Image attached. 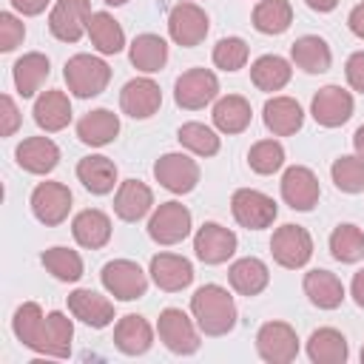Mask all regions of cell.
Masks as SVG:
<instances>
[{"label": "cell", "instance_id": "cell-24", "mask_svg": "<svg viewBox=\"0 0 364 364\" xmlns=\"http://www.w3.org/2000/svg\"><path fill=\"white\" fill-rule=\"evenodd\" d=\"M301 287H304V296L310 299V304H316L318 310H336L344 301V284L330 270L316 267V270L304 273Z\"/></svg>", "mask_w": 364, "mask_h": 364}, {"label": "cell", "instance_id": "cell-29", "mask_svg": "<svg viewBox=\"0 0 364 364\" xmlns=\"http://www.w3.org/2000/svg\"><path fill=\"white\" fill-rule=\"evenodd\" d=\"M71 233H74L77 245H82L88 250H100L111 239V219H108V213H102L97 208H85L74 216Z\"/></svg>", "mask_w": 364, "mask_h": 364}, {"label": "cell", "instance_id": "cell-18", "mask_svg": "<svg viewBox=\"0 0 364 364\" xmlns=\"http://www.w3.org/2000/svg\"><path fill=\"white\" fill-rule=\"evenodd\" d=\"M68 313L94 330H102L114 321V304L88 287H77L68 293Z\"/></svg>", "mask_w": 364, "mask_h": 364}, {"label": "cell", "instance_id": "cell-7", "mask_svg": "<svg viewBox=\"0 0 364 364\" xmlns=\"http://www.w3.org/2000/svg\"><path fill=\"white\" fill-rule=\"evenodd\" d=\"M256 350L270 364H290L299 355V336L287 321H264L256 333Z\"/></svg>", "mask_w": 364, "mask_h": 364}, {"label": "cell", "instance_id": "cell-33", "mask_svg": "<svg viewBox=\"0 0 364 364\" xmlns=\"http://www.w3.org/2000/svg\"><path fill=\"white\" fill-rule=\"evenodd\" d=\"M128 60L136 71L154 74L168 63V43L159 34H136L128 48Z\"/></svg>", "mask_w": 364, "mask_h": 364}, {"label": "cell", "instance_id": "cell-41", "mask_svg": "<svg viewBox=\"0 0 364 364\" xmlns=\"http://www.w3.org/2000/svg\"><path fill=\"white\" fill-rule=\"evenodd\" d=\"M40 262H43V267H46L54 279H60V282H77V279L82 276V259H80V253L71 250V247H63V245L48 247V250L40 256Z\"/></svg>", "mask_w": 364, "mask_h": 364}, {"label": "cell", "instance_id": "cell-37", "mask_svg": "<svg viewBox=\"0 0 364 364\" xmlns=\"http://www.w3.org/2000/svg\"><path fill=\"white\" fill-rule=\"evenodd\" d=\"M88 37L100 54H119L125 48V31L108 11H94L88 17Z\"/></svg>", "mask_w": 364, "mask_h": 364}, {"label": "cell", "instance_id": "cell-31", "mask_svg": "<svg viewBox=\"0 0 364 364\" xmlns=\"http://www.w3.org/2000/svg\"><path fill=\"white\" fill-rule=\"evenodd\" d=\"M307 355L313 364H344L350 355L347 338L333 327H318L307 338Z\"/></svg>", "mask_w": 364, "mask_h": 364}, {"label": "cell", "instance_id": "cell-13", "mask_svg": "<svg viewBox=\"0 0 364 364\" xmlns=\"http://www.w3.org/2000/svg\"><path fill=\"white\" fill-rule=\"evenodd\" d=\"M71 210V191L63 182H40L31 191V213L46 228H57L68 219Z\"/></svg>", "mask_w": 364, "mask_h": 364}, {"label": "cell", "instance_id": "cell-10", "mask_svg": "<svg viewBox=\"0 0 364 364\" xmlns=\"http://www.w3.org/2000/svg\"><path fill=\"white\" fill-rule=\"evenodd\" d=\"M91 3L88 0H57L51 14H48V31L60 43H77L88 31V17H91Z\"/></svg>", "mask_w": 364, "mask_h": 364}, {"label": "cell", "instance_id": "cell-5", "mask_svg": "<svg viewBox=\"0 0 364 364\" xmlns=\"http://www.w3.org/2000/svg\"><path fill=\"white\" fill-rule=\"evenodd\" d=\"M100 279H102V287L114 299H119V301H134V299L145 296V290H148L145 270L136 262H131V259H114V262H108L102 267Z\"/></svg>", "mask_w": 364, "mask_h": 364}, {"label": "cell", "instance_id": "cell-40", "mask_svg": "<svg viewBox=\"0 0 364 364\" xmlns=\"http://www.w3.org/2000/svg\"><path fill=\"white\" fill-rule=\"evenodd\" d=\"M330 253L336 262L353 264L358 259H364V230L358 225H338L330 233Z\"/></svg>", "mask_w": 364, "mask_h": 364}, {"label": "cell", "instance_id": "cell-14", "mask_svg": "<svg viewBox=\"0 0 364 364\" xmlns=\"http://www.w3.org/2000/svg\"><path fill=\"white\" fill-rule=\"evenodd\" d=\"M310 114L324 128H338L353 117V94L341 85H324L310 102Z\"/></svg>", "mask_w": 364, "mask_h": 364}, {"label": "cell", "instance_id": "cell-45", "mask_svg": "<svg viewBox=\"0 0 364 364\" xmlns=\"http://www.w3.org/2000/svg\"><path fill=\"white\" fill-rule=\"evenodd\" d=\"M247 63V43L242 37H222L213 46V65L222 71H239Z\"/></svg>", "mask_w": 364, "mask_h": 364}, {"label": "cell", "instance_id": "cell-3", "mask_svg": "<svg viewBox=\"0 0 364 364\" xmlns=\"http://www.w3.org/2000/svg\"><path fill=\"white\" fill-rule=\"evenodd\" d=\"M219 97V80L210 68H188L173 82V100L185 111H199Z\"/></svg>", "mask_w": 364, "mask_h": 364}, {"label": "cell", "instance_id": "cell-50", "mask_svg": "<svg viewBox=\"0 0 364 364\" xmlns=\"http://www.w3.org/2000/svg\"><path fill=\"white\" fill-rule=\"evenodd\" d=\"M347 26H350V31H353L355 37H361V40H364V3H358V6L350 11Z\"/></svg>", "mask_w": 364, "mask_h": 364}, {"label": "cell", "instance_id": "cell-17", "mask_svg": "<svg viewBox=\"0 0 364 364\" xmlns=\"http://www.w3.org/2000/svg\"><path fill=\"white\" fill-rule=\"evenodd\" d=\"M321 196V188H318V179L310 168L304 165H293L284 171L282 176V199L293 208V210H313L316 202Z\"/></svg>", "mask_w": 364, "mask_h": 364}, {"label": "cell", "instance_id": "cell-8", "mask_svg": "<svg viewBox=\"0 0 364 364\" xmlns=\"http://www.w3.org/2000/svg\"><path fill=\"white\" fill-rule=\"evenodd\" d=\"M208 28H210V20L205 9H199L196 3H179L168 14V34L182 48L199 46L208 37Z\"/></svg>", "mask_w": 364, "mask_h": 364}, {"label": "cell", "instance_id": "cell-27", "mask_svg": "<svg viewBox=\"0 0 364 364\" xmlns=\"http://www.w3.org/2000/svg\"><path fill=\"white\" fill-rule=\"evenodd\" d=\"M117 134H119V117L114 111H108V108H94L77 122L80 142L91 145V148H102V145L114 142Z\"/></svg>", "mask_w": 364, "mask_h": 364}, {"label": "cell", "instance_id": "cell-54", "mask_svg": "<svg viewBox=\"0 0 364 364\" xmlns=\"http://www.w3.org/2000/svg\"><path fill=\"white\" fill-rule=\"evenodd\" d=\"M102 3H108V6H125L128 0H102Z\"/></svg>", "mask_w": 364, "mask_h": 364}, {"label": "cell", "instance_id": "cell-4", "mask_svg": "<svg viewBox=\"0 0 364 364\" xmlns=\"http://www.w3.org/2000/svg\"><path fill=\"white\" fill-rule=\"evenodd\" d=\"M230 213H233V219L242 228H247V230H264V228H270L276 222L279 208H276V202L267 193L253 191V188H239L230 196Z\"/></svg>", "mask_w": 364, "mask_h": 364}, {"label": "cell", "instance_id": "cell-30", "mask_svg": "<svg viewBox=\"0 0 364 364\" xmlns=\"http://www.w3.org/2000/svg\"><path fill=\"white\" fill-rule=\"evenodd\" d=\"M228 282H230V287H233L239 296H247V299H250V296H259V293L267 287L270 270H267V264H264L262 259L245 256V259H236V262L230 264Z\"/></svg>", "mask_w": 364, "mask_h": 364}, {"label": "cell", "instance_id": "cell-32", "mask_svg": "<svg viewBox=\"0 0 364 364\" xmlns=\"http://www.w3.org/2000/svg\"><path fill=\"white\" fill-rule=\"evenodd\" d=\"M48 71H51V63H48L46 54H40V51L23 54V57L14 63V68H11L17 94H20V97H34V94L40 91V85L46 82Z\"/></svg>", "mask_w": 364, "mask_h": 364}, {"label": "cell", "instance_id": "cell-53", "mask_svg": "<svg viewBox=\"0 0 364 364\" xmlns=\"http://www.w3.org/2000/svg\"><path fill=\"white\" fill-rule=\"evenodd\" d=\"M353 145H355V154L364 156V125L355 128V134H353Z\"/></svg>", "mask_w": 364, "mask_h": 364}, {"label": "cell", "instance_id": "cell-52", "mask_svg": "<svg viewBox=\"0 0 364 364\" xmlns=\"http://www.w3.org/2000/svg\"><path fill=\"white\" fill-rule=\"evenodd\" d=\"M313 11H318V14H327V11H333L336 6H338V0H304Z\"/></svg>", "mask_w": 364, "mask_h": 364}, {"label": "cell", "instance_id": "cell-21", "mask_svg": "<svg viewBox=\"0 0 364 364\" xmlns=\"http://www.w3.org/2000/svg\"><path fill=\"white\" fill-rule=\"evenodd\" d=\"M14 156H17V165H20L23 171L43 176V173H51V171L57 168V162H60V148H57L54 139H48V136H28V139H23V142L17 145Z\"/></svg>", "mask_w": 364, "mask_h": 364}, {"label": "cell", "instance_id": "cell-55", "mask_svg": "<svg viewBox=\"0 0 364 364\" xmlns=\"http://www.w3.org/2000/svg\"><path fill=\"white\" fill-rule=\"evenodd\" d=\"M361 364H364V347H361Z\"/></svg>", "mask_w": 364, "mask_h": 364}, {"label": "cell", "instance_id": "cell-48", "mask_svg": "<svg viewBox=\"0 0 364 364\" xmlns=\"http://www.w3.org/2000/svg\"><path fill=\"white\" fill-rule=\"evenodd\" d=\"M344 74H347V82H350L358 94H364V51L350 54V60H347V65H344Z\"/></svg>", "mask_w": 364, "mask_h": 364}, {"label": "cell", "instance_id": "cell-47", "mask_svg": "<svg viewBox=\"0 0 364 364\" xmlns=\"http://www.w3.org/2000/svg\"><path fill=\"white\" fill-rule=\"evenodd\" d=\"M0 134L3 136H11L17 128H20V111H17V105H14V100L9 97V94H3L0 97Z\"/></svg>", "mask_w": 364, "mask_h": 364}, {"label": "cell", "instance_id": "cell-26", "mask_svg": "<svg viewBox=\"0 0 364 364\" xmlns=\"http://www.w3.org/2000/svg\"><path fill=\"white\" fill-rule=\"evenodd\" d=\"M290 60L307 74H324L333 65V51L318 34H304L290 46Z\"/></svg>", "mask_w": 364, "mask_h": 364}, {"label": "cell", "instance_id": "cell-36", "mask_svg": "<svg viewBox=\"0 0 364 364\" xmlns=\"http://www.w3.org/2000/svg\"><path fill=\"white\" fill-rule=\"evenodd\" d=\"M71 338H74V324L65 313L51 310L43 321V353L51 358H65L71 353Z\"/></svg>", "mask_w": 364, "mask_h": 364}, {"label": "cell", "instance_id": "cell-35", "mask_svg": "<svg viewBox=\"0 0 364 364\" xmlns=\"http://www.w3.org/2000/svg\"><path fill=\"white\" fill-rule=\"evenodd\" d=\"M43 310L37 301H23L17 310H14V318H11V330L17 336V341L34 353H43Z\"/></svg>", "mask_w": 364, "mask_h": 364}, {"label": "cell", "instance_id": "cell-22", "mask_svg": "<svg viewBox=\"0 0 364 364\" xmlns=\"http://www.w3.org/2000/svg\"><path fill=\"white\" fill-rule=\"evenodd\" d=\"M114 344L119 353L125 355H142L151 350L154 344V327L148 324L145 316H136V313H128L117 321L114 327Z\"/></svg>", "mask_w": 364, "mask_h": 364}, {"label": "cell", "instance_id": "cell-16", "mask_svg": "<svg viewBox=\"0 0 364 364\" xmlns=\"http://www.w3.org/2000/svg\"><path fill=\"white\" fill-rule=\"evenodd\" d=\"M162 105V91L151 77H136L128 80L119 91V108L122 114L134 117V119H148L159 111Z\"/></svg>", "mask_w": 364, "mask_h": 364}, {"label": "cell", "instance_id": "cell-6", "mask_svg": "<svg viewBox=\"0 0 364 364\" xmlns=\"http://www.w3.org/2000/svg\"><path fill=\"white\" fill-rule=\"evenodd\" d=\"M270 253H273L276 264H282L287 270H296V267H304L310 262L313 239L301 225H282V228L273 230Z\"/></svg>", "mask_w": 364, "mask_h": 364}, {"label": "cell", "instance_id": "cell-15", "mask_svg": "<svg viewBox=\"0 0 364 364\" xmlns=\"http://www.w3.org/2000/svg\"><path fill=\"white\" fill-rule=\"evenodd\" d=\"M236 233L222 228L219 222H205L193 236L196 259L205 264H222L236 253Z\"/></svg>", "mask_w": 364, "mask_h": 364}, {"label": "cell", "instance_id": "cell-9", "mask_svg": "<svg viewBox=\"0 0 364 364\" xmlns=\"http://www.w3.org/2000/svg\"><path fill=\"white\" fill-rule=\"evenodd\" d=\"M156 330H159L162 344L176 355H193L199 350V333L179 307H165L159 313Z\"/></svg>", "mask_w": 364, "mask_h": 364}, {"label": "cell", "instance_id": "cell-20", "mask_svg": "<svg viewBox=\"0 0 364 364\" xmlns=\"http://www.w3.org/2000/svg\"><path fill=\"white\" fill-rule=\"evenodd\" d=\"M262 119L273 136H290L304 125V111L293 97H270L262 108Z\"/></svg>", "mask_w": 364, "mask_h": 364}, {"label": "cell", "instance_id": "cell-44", "mask_svg": "<svg viewBox=\"0 0 364 364\" xmlns=\"http://www.w3.org/2000/svg\"><path fill=\"white\" fill-rule=\"evenodd\" d=\"M330 176L338 191L361 193L364 191V156H338L330 168Z\"/></svg>", "mask_w": 364, "mask_h": 364}, {"label": "cell", "instance_id": "cell-12", "mask_svg": "<svg viewBox=\"0 0 364 364\" xmlns=\"http://www.w3.org/2000/svg\"><path fill=\"white\" fill-rule=\"evenodd\" d=\"M191 233V210L182 202H162L148 219V236L156 245H176Z\"/></svg>", "mask_w": 364, "mask_h": 364}, {"label": "cell", "instance_id": "cell-51", "mask_svg": "<svg viewBox=\"0 0 364 364\" xmlns=\"http://www.w3.org/2000/svg\"><path fill=\"white\" fill-rule=\"evenodd\" d=\"M350 293H353V299H355V304H358V307H364V270H358V273L353 276V284H350Z\"/></svg>", "mask_w": 364, "mask_h": 364}, {"label": "cell", "instance_id": "cell-38", "mask_svg": "<svg viewBox=\"0 0 364 364\" xmlns=\"http://www.w3.org/2000/svg\"><path fill=\"white\" fill-rule=\"evenodd\" d=\"M290 63L279 54H262L253 65H250V80L259 91H282L290 82Z\"/></svg>", "mask_w": 364, "mask_h": 364}, {"label": "cell", "instance_id": "cell-28", "mask_svg": "<svg viewBox=\"0 0 364 364\" xmlns=\"http://www.w3.org/2000/svg\"><path fill=\"white\" fill-rule=\"evenodd\" d=\"M77 179L82 182L85 191H91L94 196H105L114 191L117 185V165L102 156V154H91V156H82L77 162Z\"/></svg>", "mask_w": 364, "mask_h": 364}, {"label": "cell", "instance_id": "cell-11", "mask_svg": "<svg viewBox=\"0 0 364 364\" xmlns=\"http://www.w3.org/2000/svg\"><path fill=\"white\" fill-rule=\"evenodd\" d=\"M154 176L171 193H191L199 185V165L188 154H162L154 162Z\"/></svg>", "mask_w": 364, "mask_h": 364}, {"label": "cell", "instance_id": "cell-46", "mask_svg": "<svg viewBox=\"0 0 364 364\" xmlns=\"http://www.w3.org/2000/svg\"><path fill=\"white\" fill-rule=\"evenodd\" d=\"M26 37V26L11 11H0V51H14Z\"/></svg>", "mask_w": 364, "mask_h": 364}, {"label": "cell", "instance_id": "cell-43", "mask_svg": "<svg viewBox=\"0 0 364 364\" xmlns=\"http://www.w3.org/2000/svg\"><path fill=\"white\" fill-rule=\"evenodd\" d=\"M247 165H250V171H256L262 176L276 173L284 165V148H282V142H276V139H259V142H253L250 151H247Z\"/></svg>", "mask_w": 364, "mask_h": 364}, {"label": "cell", "instance_id": "cell-49", "mask_svg": "<svg viewBox=\"0 0 364 364\" xmlns=\"http://www.w3.org/2000/svg\"><path fill=\"white\" fill-rule=\"evenodd\" d=\"M9 3L14 6V11H20V14H26V17H34V14L46 11V6H48L51 0H9Z\"/></svg>", "mask_w": 364, "mask_h": 364}, {"label": "cell", "instance_id": "cell-34", "mask_svg": "<svg viewBox=\"0 0 364 364\" xmlns=\"http://www.w3.org/2000/svg\"><path fill=\"white\" fill-rule=\"evenodd\" d=\"M210 117H213V125L222 134H242L250 125L253 111H250V102L242 94H228V97L216 100Z\"/></svg>", "mask_w": 364, "mask_h": 364}, {"label": "cell", "instance_id": "cell-42", "mask_svg": "<svg viewBox=\"0 0 364 364\" xmlns=\"http://www.w3.org/2000/svg\"><path fill=\"white\" fill-rule=\"evenodd\" d=\"M176 139H179V145H185L196 156H213L219 151V136L205 122H185L176 131Z\"/></svg>", "mask_w": 364, "mask_h": 364}, {"label": "cell", "instance_id": "cell-1", "mask_svg": "<svg viewBox=\"0 0 364 364\" xmlns=\"http://www.w3.org/2000/svg\"><path fill=\"white\" fill-rule=\"evenodd\" d=\"M191 313L205 336H228L236 327V301L222 284H202L191 296Z\"/></svg>", "mask_w": 364, "mask_h": 364}, {"label": "cell", "instance_id": "cell-19", "mask_svg": "<svg viewBox=\"0 0 364 364\" xmlns=\"http://www.w3.org/2000/svg\"><path fill=\"white\" fill-rule=\"evenodd\" d=\"M148 273H151L154 284L159 290H165V293L185 290L193 282V264L185 256H176V253H156L151 259Z\"/></svg>", "mask_w": 364, "mask_h": 364}, {"label": "cell", "instance_id": "cell-25", "mask_svg": "<svg viewBox=\"0 0 364 364\" xmlns=\"http://www.w3.org/2000/svg\"><path fill=\"white\" fill-rule=\"evenodd\" d=\"M31 114H34L37 128H43L46 134H54V131H63L71 122V102H68L65 91L48 88V91H43L37 97Z\"/></svg>", "mask_w": 364, "mask_h": 364}, {"label": "cell", "instance_id": "cell-39", "mask_svg": "<svg viewBox=\"0 0 364 364\" xmlns=\"http://www.w3.org/2000/svg\"><path fill=\"white\" fill-rule=\"evenodd\" d=\"M293 23L290 0H259L253 6V28L262 34H284Z\"/></svg>", "mask_w": 364, "mask_h": 364}, {"label": "cell", "instance_id": "cell-2", "mask_svg": "<svg viewBox=\"0 0 364 364\" xmlns=\"http://www.w3.org/2000/svg\"><path fill=\"white\" fill-rule=\"evenodd\" d=\"M63 80L74 97L88 100V97H97L108 88L111 68L105 60H100L94 54H74L63 68Z\"/></svg>", "mask_w": 364, "mask_h": 364}, {"label": "cell", "instance_id": "cell-23", "mask_svg": "<svg viewBox=\"0 0 364 364\" xmlns=\"http://www.w3.org/2000/svg\"><path fill=\"white\" fill-rule=\"evenodd\" d=\"M154 208V191L139 179H125L114 196V213L122 222H139Z\"/></svg>", "mask_w": 364, "mask_h": 364}]
</instances>
